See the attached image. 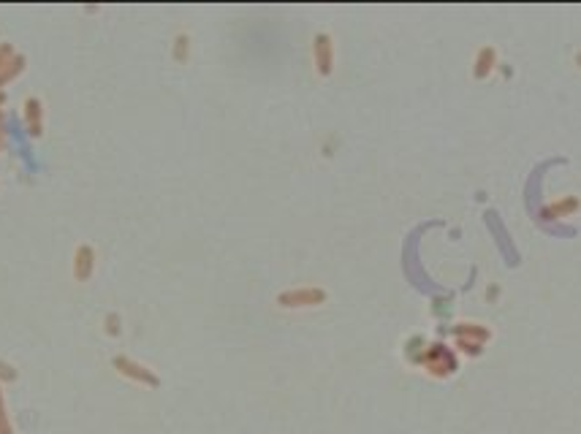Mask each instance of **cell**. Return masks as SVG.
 <instances>
[{"label": "cell", "mask_w": 581, "mask_h": 434, "mask_svg": "<svg viewBox=\"0 0 581 434\" xmlns=\"http://www.w3.org/2000/svg\"><path fill=\"white\" fill-rule=\"evenodd\" d=\"M8 421H6V412H3V396H0V434H8Z\"/></svg>", "instance_id": "obj_8"}, {"label": "cell", "mask_w": 581, "mask_h": 434, "mask_svg": "<svg viewBox=\"0 0 581 434\" xmlns=\"http://www.w3.org/2000/svg\"><path fill=\"white\" fill-rule=\"evenodd\" d=\"M324 302V290L318 288H302V290H288L280 296V304L282 307H312Z\"/></svg>", "instance_id": "obj_3"}, {"label": "cell", "mask_w": 581, "mask_h": 434, "mask_svg": "<svg viewBox=\"0 0 581 434\" xmlns=\"http://www.w3.org/2000/svg\"><path fill=\"white\" fill-rule=\"evenodd\" d=\"M576 65L581 68V52H576Z\"/></svg>", "instance_id": "obj_9"}, {"label": "cell", "mask_w": 581, "mask_h": 434, "mask_svg": "<svg viewBox=\"0 0 581 434\" xmlns=\"http://www.w3.org/2000/svg\"><path fill=\"white\" fill-rule=\"evenodd\" d=\"M424 361H427V369H430L435 378H448V375L456 372V358L446 345H432L430 353L424 356Z\"/></svg>", "instance_id": "obj_1"}, {"label": "cell", "mask_w": 581, "mask_h": 434, "mask_svg": "<svg viewBox=\"0 0 581 434\" xmlns=\"http://www.w3.org/2000/svg\"><path fill=\"white\" fill-rule=\"evenodd\" d=\"M315 65H318V74H324V77L331 71V41L324 33L315 38Z\"/></svg>", "instance_id": "obj_6"}, {"label": "cell", "mask_w": 581, "mask_h": 434, "mask_svg": "<svg viewBox=\"0 0 581 434\" xmlns=\"http://www.w3.org/2000/svg\"><path fill=\"white\" fill-rule=\"evenodd\" d=\"M454 345H456V350H459V353H467V356H481V353H483V345H478V342H470V339H456Z\"/></svg>", "instance_id": "obj_7"}, {"label": "cell", "mask_w": 581, "mask_h": 434, "mask_svg": "<svg viewBox=\"0 0 581 434\" xmlns=\"http://www.w3.org/2000/svg\"><path fill=\"white\" fill-rule=\"evenodd\" d=\"M454 334L456 339H470V342H478V345H486L492 339V329L483 326V323H456Z\"/></svg>", "instance_id": "obj_5"}, {"label": "cell", "mask_w": 581, "mask_h": 434, "mask_svg": "<svg viewBox=\"0 0 581 434\" xmlns=\"http://www.w3.org/2000/svg\"><path fill=\"white\" fill-rule=\"evenodd\" d=\"M495 68H497V49L492 44H483L473 57V79L483 82L495 74Z\"/></svg>", "instance_id": "obj_2"}, {"label": "cell", "mask_w": 581, "mask_h": 434, "mask_svg": "<svg viewBox=\"0 0 581 434\" xmlns=\"http://www.w3.org/2000/svg\"><path fill=\"white\" fill-rule=\"evenodd\" d=\"M579 209H581L579 196H562V199L552 201L549 206H543V217H549V220H557V217H571V215H576Z\"/></svg>", "instance_id": "obj_4"}]
</instances>
